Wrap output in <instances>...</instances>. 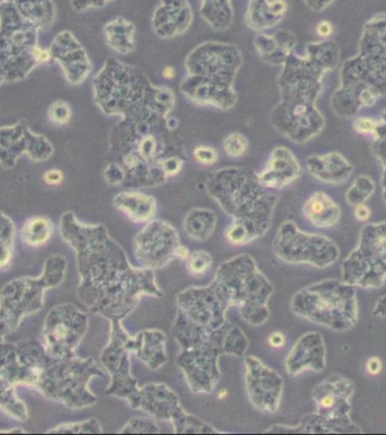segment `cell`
<instances>
[{"label":"cell","mask_w":386,"mask_h":435,"mask_svg":"<svg viewBox=\"0 0 386 435\" xmlns=\"http://www.w3.org/2000/svg\"><path fill=\"white\" fill-rule=\"evenodd\" d=\"M47 433H68V434H102L103 429L99 421L90 419L83 422L66 423L49 430Z\"/></svg>","instance_id":"38"},{"label":"cell","mask_w":386,"mask_h":435,"mask_svg":"<svg viewBox=\"0 0 386 435\" xmlns=\"http://www.w3.org/2000/svg\"><path fill=\"white\" fill-rule=\"evenodd\" d=\"M258 54L270 64H282L293 52L296 40L291 33H284L282 38L260 36L254 41Z\"/></svg>","instance_id":"29"},{"label":"cell","mask_w":386,"mask_h":435,"mask_svg":"<svg viewBox=\"0 0 386 435\" xmlns=\"http://www.w3.org/2000/svg\"><path fill=\"white\" fill-rule=\"evenodd\" d=\"M113 206L118 211L125 213L130 221L139 224L153 221L157 213L155 198L143 192H120L113 199Z\"/></svg>","instance_id":"27"},{"label":"cell","mask_w":386,"mask_h":435,"mask_svg":"<svg viewBox=\"0 0 386 435\" xmlns=\"http://www.w3.org/2000/svg\"><path fill=\"white\" fill-rule=\"evenodd\" d=\"M317 36L322 38H329L333 34V25L328 21H321L315 26Z\"/></svg>","instance_id":"50"},{"label":"cell","mask_w":386,"mask_h":435,"mask_svg":"<svg viewBox=\"0 0 386 435\" xmlns=\"http://www.w3.org/2000/svg\"><path fill=\"white\" fill-rule=\"evenodd\" d=\"M225 237L234 246H245L256 241V237H253L249 228L237 222H232V224L228 225L225 231Z\"/></svg>","instance_id":"43"},{"label":"cell","mask_w":386,"mask_h":435,"mask_svg":"<svg viewBox=\"0 0 386 435\" xmlns=\"http://www.w3.org/2000/svg\"><path fill=\"white\" fill-rule=\"evenodd\" d=\"M16 228L13 221L0 211V269L10 267L14 255Z\"/></svg>","instance_id":"34"},{"label":"cell","mask_w":386,"mask_h":435,"mask_svg":"<svg viewBox=\"0 0 386 435\" xmlns=\"http://www.w3.org/2000/svg\"><path fill=\"white\" fill-rule=\"evenodd\" d=\"M131 408L141 410L156 421L172 424L178 434H219L221 431L202 419L186 413L179 396L164 384H148L139 388L129 401Z\"/></svg>","instance_id":"13"},{"label":"cell","mask_w":386,"mask_h":435,"mask_svg":"<svg viewBox=\"0 0 386 435\" xmlns=\"http://www.w3.org/2000/svg\"><path fill=\"white\" fill-rule=\"evenodd\" d=\"M53 232H55V225L51 220L36 216V217L29 218L24 223L19 232V237L27 246L38 248V246H45L51 239Z\"/></svg>","instance_id":"32"},{"label":"cell","mask_w":386,"mask_h":435,"mask_svg":"<svg viewBox=\"0 0 386 435\" xmlns=\"http://www.w3.org/2000/svg\"><path fill=\"white\" fill-rule=\"evenodd\" d=\"M268 342L274 349H281L286 345V336L280 331H274L269 335Z\"/></svg>","instance_id":"53"},{"label":"cell","mask_w":386,"mask_h":435,"mask_svg":"<svg viewBox=\"0 0 386 435\" xmlns=\"http://www.w3.org/2000/svg\"><path fill=\"white\" fill-rule=\"evenodd\" d=\"M286 371L291 377L326 368V345L319 333H307L297 340L285 361Z\"/></svg>","instance_id":"23"},{"label":"cell","mask_w":386,"mask_h":435,"mask_svg":"<svg viewBox=\"0 0 386 435\" xmlns=\"http://www.w3.org/2000/svg\"><path fill=\"white\" fill-rule=\"evenodd\" d=\"M381 120L386 124V111H384V113H382V115H381Z\"/></svg>","instance_id":"60"},{"label":"cell","mask_w":386,"mask_h":435,"mask_svg":"<svg viewBox=\"0 0 386 435\" xmlns=\"http://www.w3.org/2000/svg\"><path fill=\"white\" fill-rule=\"evenodd\" d=\"M73 117L71 106L62 101H57L49 106V121L56 126H64L69 124Z\"/></svg>","instance_id":"44"},{"label":"cell","mask_w":386,"mask_h":435,"mask_svg":"<svg viewBox=\"0 0 386 435\" xmlns=\"http://www.w3.org/2000/svg\"><path fill=\"white\" fill-rule=\"evenodd\" d=\"M302 174V167L294 153L285 146L272 151L267 167L256 174L262 186L268 189H281L296 181Z\"/></svg>","instance_id":"24"},{"label":"cell","mask_w":386,"mask_h":435,"mask_svg":"<svg viewBox=\"0 0 386 435\" xmlns=\"http://www.w3.org/2000/svg\"><path fill=\"white\" fill-rule=\"evenodd\" d=\"M0 378L15 388H36L50 400L80 410L97 403L88 384L93 378H106V373L92 357L57 359L40 340L31 338L0 344Z\"/></svg>","instance_id":"2"},{"label":"cell","mask_w":386,"mask_h":435,"mask_svg":"<svg viewBox=\"0 0 386 435\" xmlns=\"http://www.w3.org/2000/svg\"><path fill=\"white\" fill-rule=\"evenodd\" d=\"M249 349V340L246 338L245 333L239 327L230 325V329L225 337V352L228 355L242 357L245 355L246 351Z\"/></svg>","instance_id":"37"},{"label":"cell","mask_w":386,"mask_h":435,"mask_svg":"<svg viewBox=\"0 0 386 435\" xmlns=\"http://www.w3.org/2000/svg\"><path fill=\"white\" fill-rule=\"evenodd\" d=\"M3 82H6V76H5V73H3V69L0 68V85H1V83H3Z\"/></svg>","instance_id":"58"},{"label":"cell","mask_w":386,"mask_h":435,"mask_svg":"<svg viewBox=\"0 0 386 435\" xmlns=\"http://www.w3.org/2000/svg\"><path fill=\"white\" fill-rule=\"evenodd\" d=\"M166 336L160 330H143L136 336H129L125 346L130 354H134L144 364L156 371L167 363Z\"/></svg>","instance_id":"25"},{"label":"cell","mask_w":386,"mask_h":435,"mask_svg":"<svg viewBox=\"0 0 386 435\" xmlns=\"http://www.w3.org/2000/svg\"><path fill=\"white\" fill-rule=\"evenodd\" d=\"M0 410L10 417L24 422L29 417L25 403L17 396L16 388L0 378Z\"/></svg>","instance_id":"33"},{"label":"cell","mask_w":386,"mask_h":435,"mask_svg":"<svg viewBox=\"0 0 386 435\" xmlns=\"http://www.w3.org/2000/svg\"><path fill=\"white\" fill-rule=\"evenodd\" d=\"M352 381L342 375H330L312 391L316 410L297 426L274 425L265 433H363L350 419V398L354 394Z\"/></svg>","instance_id":"11"},{"label":"cell","mask_w":386,"mask_h":435,"mask_svg":"<svg viewBox=\"0 0 386 435\" xmlns=\"http://www.w3.org/2000/svg\"><path fill=\"white\" fill-rule=\"evenodd\" d=\"M49 50L51 52L52 59L60 64L69 83L78 85L90 75L92 66L86 52L71 32L59 33Z\"/></svg>","instance_id":"22"},{"label":"cell","mask_w":386,"mask_h":435,"mask_svg":"<svg viewBox=\"0 0 386 435\" xmlns=\"http://www.w3.org/2000/svg\"><path fill=\"white\" fill-rule=\"evenodd\" d=\"M279 259L288 263H306L326 268L338 260L339 248L319 234L304 233L293 222L281 224L272 246Z\"/></svg>","instance_id":"15"},{"label":"cell","mask_w":386,"mask_h":435,"mask_svg":"<svg viewBox=\"0 0 386 435\" xmlns=\"http://www.w3.org/2000/svg\"><path fill=\"white\" fill-rule=\"evenodd\" d=\"M190 250L186 248V246H183V244H180L178 248H176V259L182 260V261H186L188 260L189 256H190Z\"/></svg>","instance_id":"55"},{"label":"cell","mask_w":386,"mask_h":435,"mask_svg":"<svg viewBox=\"0 0 386 435\" xmlns=\"http://www.w3.org/2000/svg\"><path fill=\"white\" fill-rule=\"evenodd\" d=\"M217 215L210 209H195L189 211L183 222L185 233L190 239L206 241L214 233Z\"/></svg>","instance_id":"30"},{"label":"cell","mask_w":386,"mask_h":435,"mask_svg":"<svg viewBox=\"0 0 386 435\" xmlns=\"http://www.w3.org/2000/svg\"><path fill=\"white\" fill-rule=\"evenodd\" d=\"M182 158H180L178 156H169L165 157L162 161V171L165 178H171V176H176L182 171L183 167Z\"/></svg>","instance_id":"47"},{"label":"cell","mask_w":386,"mask_h":435,"mask_svg":"<svg viewBox=\"0 0 386 435\" xmlns=\"http://www.w3.org/2000/svg\"><path fill=\"white\" fill-rule=\"evenodd\" d=\"M60 233L76 252L78 298L93 314L122 321L144 296H163L154 270L132 267L104 225L84 224L67 211L61 216Z\"/></svg>","instance_id":"1"},{"label":"cell","mask_w":386,"mask_h":435,"mask_svg":"<svg viewBox=\"0 0 386 435\" xmlns=\"http://www.w3.org/2000/svg\"><path fill=\"white\" fill-rule=\"evenodd\" d=\"M374 191H375V183H374L373 180L370 179V176H358L346 193V199H347L349 205H361V204H365L367 202L368 199L373 195Z\"/></svg>","instance_id":"36"},{"label":"cell","mask_w":386,"mask_h":435,"mask_svg":"<svg viewBox=\"0 0 386 435\" xmlns=\"http://www.w3.org/2000/svg\"><path fill=\"white\" fill-rule=\"evenodd\" d=\"M43 180H45V183H47V185L58 186V185H60V183L64 181V173H62V171L57 170V169L49 170L45 173Z\"/></svg>","instance_id":"49"},{"label":"cell","mask_w":386,"mask_h":435,"mask_svg":"<svg viewBox=\"0 0 386 435\" xmlns=\"http://www.w3.org/2000/svg\"><path fill=\"white\" fill-rule=\"evenodd\" d=\"M306 167L311 176L328 185L346 183L354 171L350 162L337 152L311 155L306 160Z\"/></svg>","instance_id":"26"},{"label":"cell","mask_w":386,"mask_h":435,"mask_svg":"<svg viewBox=\"0 0 386 435\" xmlns=\"http://www.w3.org/2000/svg\"><path fill=\"white\" fill-rule=\"evenodd\" d=\"M223 146L228 156L239 158L249 150V141L241 132H232L224 139Z\"/></svg>","instance_id":"42"},{"label":"cell","mask_w":386,"mask_h":435,"mask_svg":"<svg viewBox=\"0 0 386 435\" xmlns=\"http://www.w3.org/2000/svg\"><path fill=\"white\" fill-rule=\"evenodd\" d=\"M230 325L225 323L209 338L191 349H180L176 364L182 370L189 388L195 394H210L221 380L218 359L225 352V337Z\"/></svg>","instance_id":"14"},{"label":"cell","mask_w":386,"mask_h":435,"mask_svg":"<svg viewBox=\"0 0 386 435\" xmlns=\"http://www.w3.org/2000/svg\"><path fill=\"white\" fill-rule=\"evenodd\" d=\"M354 216L358 222H367L372 216V211L365 204L354 206Z\"/></svg>","instance_id":"51"},{"label":"cell","mask_w":386,"mask_h":435,"mask_svg":"<svg viewBox=\"0 0 386 435\" xmlns=\"http://www.w3.org/2000/svg\"><path fill=\"white\" fill-rule=\"evenodd\" d=\"M110 340L106 349L101 354V363L106 368L110 377V384L106 395L121 398L130 401L137 394V381L131 375L130 352H129L125 342L130 336L125 328L122 327L121 321H112Z\"/></svg>","instance_id":"18"},{"label":"cell","mask_w":386,"mask_h":435,"mask_svg":"<svg viewBox=\"0 0 386 435\" xmlns=\"http://www.w3.org/2000/svg\"><path fill=\"white\" fill-rule=\"evenodd\" d=\"M366 370H367L370 375H380L382 370H383V363H382L381 359H378L376 356H373V357L368 359L367 363H366Z\"/></svg>","instance_id":"52"},{"label":"cell","mask_w":386,"mask_h":435,"mask_svg":"<svg viewBox=\"0 0 386 435\" xmlns=\"http://www.w3.org/2000/svg\"><path fill=\"white\" fill-rule=\"evenodd\" d=\"M38 26L14 6L0 0V68L6 82L24 80L41 64L51 60V52L38 45Z\"/></svg>","instance_id":"7"},{"label":"cell","mask_w":386,"mask_h":435,"mask_svg":"<svg viewBox=\"0 0 386 435\" xmlns=\"http://www.w3.org/2000/svg\"><path fill=\"white\" fill-rule=\"evenodd\" d=\"M180 244L179 233L172 225L153 220L134 239V257L141 268L156 270L176 259Z\"/></svg>","instance_id":"19"},{"label":"cell","mask_w":386,"mask_h":435,"mask_svg":"<svg viewBox=\"0 0 386 435\" xmlns=\"http://www.w3.org/2000/svg\"><path fill=\"white\" fill-rule=\"evenodd\" d=\"M162 74L166 80H173L176 77V69L172 66H167V67L164 68Z\"/></svg>","instance_id":"56"},{"label":"cell","mask_w":386,"mask_h":435,"mask_svg":"<svg viewBox=\"0 0 386 435\" xmlns=\"http://www.w3.org/2000/svg\"><path fill=\"white\" fill-rule=\"evenodd\" d=\"M67 260L60 255L49 256L38 277L14 279L0 292V344L19 328L26 316L45 305V293L64 282Z\"/></svg>","instance_id":"9"},{"label":"cell","mask_w":386,"mask_h":435,"mask_svg":"<svg viewBox=\"0 0 386 435\" xmlns=\"http://www.w3.org/2000/svg\"><path fill=\"white\" fill-rule=\"evenodd\" d=\"M178 312L207 331L219 329L227 322V311L232 307L227 292L214 279L204 287H189L176 296Z\"/></svg>","instance_id":"17"},{"label":"cell","mask_w":386,"mask_h":435,"mask_svg":"<svg viewBox=\"0 0 386 435\" xmlns=\"http://www.w3.org/2000/svg\"><path fill=\"white\" fill-rule=\"evenodd\" d=\"M303 214L314 226L329 228L338 224L341 209L326 193L316 191L304 204Z\"/></svg>","instance_id":"28"},{"label":"cell","mask_w":386,"mask_h":435,"mask_svg":"<svg viewBox=\"0 0 386 435\" xmlns=\"http://www.w3.org/2000/svg\"><path fill=\"white\" fill-rule=\"evenodd\" d=\"M53 146L45 137L36 134L25 122L0 128V163L13 167L23 154L32 160L42 162L51 157Z\"/></svg>","instance_id":"21"},{"label":"cell","mask_w":386,"mask_h":435,"mask_svg":"<svg viewBox=\"0 0 386 435\" xmlns=\"http://www.w3.org/2000/svg\"><path fill=\"white\" fill-rule=\"evenodd\" d=\"M342 279L354 287L377 288L386 279V222L365 225L359 242L341 266Z\"/></svg>","instance_id":"12"},{"label":"cell","mask_w":386,"mask_h":435,"mask_svg":"<svg viewBox=\"0 0 386 435\" xmlns=\"http://www.w3.org/2000/svg\"><path fill=\"white\" fill-rule=\"evenodd\" d=\"M242 64L239 49L228 43L206 42L188 56V77L181 91L192 102L228 110L237 103L233 83Z\"/></svg>","instance_id":"5"},{"label":"cell","mask_w":386,"mask_h":435,"mask_svg":"<svg viewBox=\"0 0 386 435\" xmlns=\"http://www.w3.org/2000/svg\"><path fill=\"white\" fill-rule=\"evenodd\" d=\"M339 48L333 41L307 45L306 55H291L279 77L281 102L274 110V127L289 141L303 144L324 127L322 113L315 102L323 89V77L338 66Z\"/></svg>","instance_id":"3"},{"label":"cell","mask_w":386,"mask_h":435,"mask_svg":"<svg viewBox=\"0 0 386 435\" xmlns=\"http://www.w3.org/2000/svg\"><path fill=\"white\" fill-rule=\"evenodd\" d=\"M373 151L380 161L383 167V174H382V196L386 204V124L380 119V126L377 129L376 134L374 136Z\"/></svg>","instance_id":"40"},{"label":"cell","mask_w":386,"mask_h":435,"mask_svg":"<svg viewBox=\"0 0 386 435\" xmlns=\"http://www.w3.org/2000/svg\"><path fill=\"white\" fill-rule=\"evenodd\" d=\"M374 316L378 317H386V295L383 298H381L380 301L377 302L376 305L374 307Z\"/></svg>","instance_id":"54"},{"label":"cell","mask_w":386,"mask_h":435,"mask_svg":"<svg viewBox=\"0 0 386 435\" xmlns=\"http://www.w3.org/2000/svg\"><path fill=\"white\" fill-rule=\"evenodd\" d=\"M193 157L197 161V163L209 167L217 163L219 155L216 148L207 146V145H200L193 150Z\"/></svg>","instance_id":"45"},{"label":"cell","mask_w":386,"mask_h":435,"mask_svg":"<svg viewBox=\"0 0 386 435\" xmlns=\"http://www.w3.org/2000/svg\"><path fill=\"white\" fill-rule=\"evenodd\" d=\"M215 279L223 285L232 307L252 326H261L270 317L268 301L274 286L250 255H241L218 267Z\"/></svg>","instance_id":"10"},{"label":"cell","mask_w":386,"mask_h":435,"mask_svg":"<svg viewBox=\"0 0 386 435\" xmlns=\"http://www.w3.org/2000/svg\"><path fill=\"white\" fill-rule=\"evenodd\" d=\"M226 396L227 390H225V389H224V390H221V392L218 394V397H219V399H224V398L226 397Z\"/></svg>","instance_id":"59"},{"label":"cell","mask_w":386,"mask_h":435,"mask_svg":"<svg viewBox=\"0 0 386 435\" xmlns=\"http://www.w3.org/2000/svg\"><path fill=\"white\" fill-rule=\"evenodd\" d=\"M104 178L112 186H118L120 183H123L125 173L120 165L112 163L109 164V167H106V171H104Z\"/></svg>","instance_id":"48"},{"label":"cell","mask_w":386,"mask_h":435,"mask_svg":"<svg viewBox=\"0 0 386 435\" xmlns=\"http://www.w3.org/2000/svg\"><path fill=\"white\" fill-rule=\"evenodd\" d=\"M186 263V268L189 272L193 276H202L211 268L213 266V257L207 251L198 250L190 253Z\"/></svg>","instance_id":"41"},{"label":"cell","mask_w":386,"mask_h":435,"mask_svg":"<svg viewBox=\"0 0 386 435\" xmlns=\"http://www.w3.org/2000/svg\"><path fill=\"white\" fill-rule=\"evenodd\" d=\"M119 433L122 434H158L160 433V426L156 419L153 417H134L131 419L123 429Z\"/></svg>","instance_id":"39"},{"label":"cell","mask_w":386,"mask_h":435,"mask_svg":"<svg viewBox=\"0 0 386 435\" xmlns=\"http://www.w3.org/2000/svg\"><path fill=\"white\" fill-rule=\"evenodd\" d=\"M291 311L296 316L335 331H346L358 321L356 287L338 279L310 285L295 293Z\"/></svg>","instance_id":"8"},{"label":"cell","mask_w":386,"mask_h":435,"mask_svg":"<svg viewBox=\"0 0 386 435\" xmlns=\"http://www.w3.org/2000/svg\"><path fill=\"white\" fill-rule=\"evenodd\" d=\"M380 126V120L368 118V117H359L356 118L352 122V128L357 134L363 136H375L377 129Z\"/></svg>","instance_id":"46"},{"label":"cell","mask_w":386,"mask_h":435,"mask_svg":"<svg viewBox=\"0 0 386 435\" xmlns=\"http://www.w3.org/2000/svg\"><path fill=\"white\" fill-rule=\"evenodd\" d=\"M207 188L233 222L248 227L256 240L268 232L278 195L262 186L256 176L252 178L239 169H224L209 176Z\"/></svg>","instance_id":"6"},{"label":"cell","mask_w":386,"mask_h":435,"mask_svg":"<svg viewBox=\"0 0 386 435\" xmlns=\"http://www.w3.org/2000/svg\"><path fill=\"white\" fill-rule=\"evenodd\" d=\"M134 27L129 25L125 29H122V32L118 31V27L114 24H109L106 25V43L113 49L115 52H118L120 55H127L129 52L134 51Z\"/></svg>","instance_id":"35"},{"label":"cell","mask_w":386,"mask_h":435,"mask_svg":"<svg viewBox=\"0 0 386 435\" xmlns=\"http://www.w3.org/2000/svg\"><path fill=\"white\" fill-rule=\"evenodd\" d=\"M26 431L22 429H13V430H0V433H25Z\"/></svg>","instance_id":"57"},{"label":"cell","mask_w":386,"mask_h":435,"mask_svg":"<svg viewBox=\"0 0 386 435\" xmlns=\"http://www.w3.org/2000/svg\"><path fill=\"white\" fill-rule=\"evenodd\" d=\"M13 3L23 16L34 23L38 29L51 25L55 19V6L51 0H5Z\"/></svg>","instance_id":"31"},{"label":"cell","mask_w":386,"mask_h":435,"mask_svg":"<svg viewBox=\"0 0 386 435\" xmlns=\"http://www.w3.org/2000/svg\"><path fill=\"white\" fill-rule=\"evenodd\" d=\"M359 48L342 64L340 87L332 94V109L343 118L375 106L386 94V15L366 23Z\"/></svg>","instance_id":"4"},{"label":"cell","mask_w":386,"mask_h":435,"mask_svg":"<svg viewBox=\"0 0 386 435\" xmlns=\"http://www.w3.org/2000/svg\"><path fill=\"white\" fill-rule=\"evenodd\" d=\"M246 394L250 403L260 412L274 414L280 407L284 381L280 375L256 356L244 361Z\"/></svg>","instance_id":"20"},{"label":"cell","mask_w":386,"mask_h":435,"mask_svg":"<svg viewBox=\"0 0 386 435\" xmlns=\"http://www.w3.org/2000/svg\"><path fill=\"white\" fill-rule=\"evenodd\" d=\"M90 326L88 316L71 303L60 304L49 311L41 333L42 346L57 359L76 356Z\"/></svg>","instance_id":"16"}]
</instances>
